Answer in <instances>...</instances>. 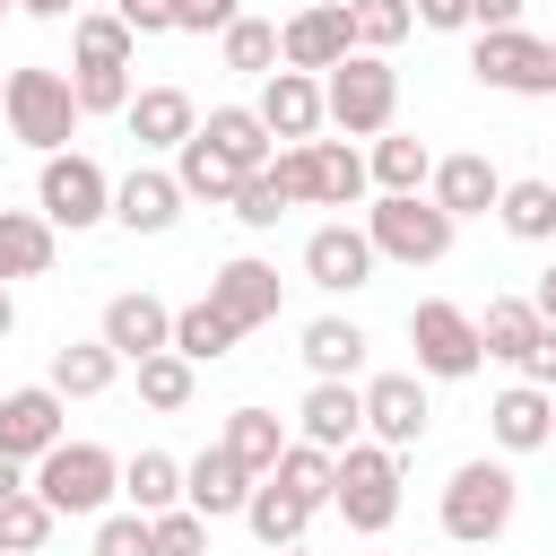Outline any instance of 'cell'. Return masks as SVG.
<instances>
[{
	"mask_svg": "<svg viewBox=\"0 0 556 556\" xmlns=\"http://www.w3.org/2000/svg\"><path fill=\"white\" fill-rule=\"evenodd\" d=\"M391 113H400V70H391V52H348V61L321 70V122H339L348 139L391 130Z\"/></svg>",
	"mask_w": 556,
	"mask_h": 556,
	"instance_id": "obj_1",
	"label": "cell"
},
{
	"mask_svg": "<svg viewBox=\"0 0 556 556\" xmlns=\"http://www.w3.org/2000/svg\"><path fill=\"white\" fill-rule=\"evenodd\" d=\"M452 235H460V217H443L426 191H382V200L365 208L374 261H400V269H434V261L452 252Z\"/></svg>",
	"mask_w": 556,
	"mask_h": 556,
	"instance_id": "obj_2",
	"label": "cell"
},
{
	"mask_svg": "<svg viewBox=\"0 0 556 556\" xmlns=\"http://www.w3.org/2000/svg\"><path fill=\"white\" fill-rule=\"evenodd\" d=\"M513 504H521V478L504 460H460L452 486H443V539L452 547H495L513 530Z\"/></svg>",
	"mask_w": 556,
	"mask_h": 556,
	"instance_id": "obj_3",
	"label": "cell"
},
{
	"mask_svg": "<svg viewBox=\"0 0 556 556\" xmlns=\"http://www.w3.org/2000/svg\"><path fill=\"white\" fill-rule=\"evenodd\" d=\"M26 486H35L61 521H78V513H104V504L122 495V460H113L104 443H70V434H61V443L35 460V478H26Z\"/></svg>",
	"mask_w": 556,
	"mask_h": 556,
	"instance_id": "obj_4",
	"label": "cell"
},
{
	"mask_svg": "<svg viewBox=\"0 0 556 556\" xmlns=\"http://www.w3.org/2000/svg\"><path fill=\"white\" fill-rule=\"evenodd\" d=\"M269 165H278V182L295 191V208H356L365 182H374L348 139H295V148H278Z\"/></svg>",
	"mask_w": 556,
	"mask_h": 556,
	"instance_id": "obj_5",
	"label": "cell"
},
{
	"mask_svg": "<svg viewBox=\"0 0 556 556\" xmlns=\"http://www.w3.org/2000/svg\"><path fill=\"white\" fill-rule=\"evenodd\" d=\"M330 504L348 513V530H365V539H382L391 521H400V452L391 443H348L339 452V478H330Z\"/></svg>",
	"mask_w": 556,
	"mask_h": 556,
	"instance_id": "obj_6",
	"label": "cell"
},
{
	"mask_svg": "<svg viewBox=\"0 0 556 556\" xmlns=\"http://www.w3.org/2000/svg\"><path fill=\"white\" fill-rule=\"evenodd\" d=\"M0 104H9V130H17L35 156L70 148V139H78V122H87L61 70H9V78H0Z\"/></svg>",
	"mask_w": 556,
	"mask_h": 556,
	"instance_id": "obj_7",
	"label": "cell"
},
{
	"mask_svg": "<svg viewBox=\"0 0 556 556\" xmlns=\"http://www.w3.org/2000/svg\"><path fill=\"white\" fill-rule=\"evenodd\" d=\"M35 208L52 217V226H104L113 217V174L96 165V156H78V148H52L43 156V174H35Z\"/></svg>",
	"mask_w": 556,
	"mask_h": 556,
	"instance_id": "obj_8",
	"label": "cell"
},
{
	"mask_svg": "<svg viewBox=\"0 0 556 556\" xmlns=\"http://www.w3.org/2000/svg\"><path fill=\"white\" fill-rule=\"evenodd\" d=\"M408 348H417V374H434V382H469V374L486 365L478 313H460V304H443V295L408 304Z\"/></svg>",
	"mask_w": 556,
	"mask_h": 556,
	"instance_id": "obj_9",
	"label": "cell"
},
{
	"mask_svg": "<svg viewBox=\"0 0 556 556\" xmlns=\"http://www.w3.org/2000/svg\"><path fill=\"white\" fill-rule=\"evenodd\" d=\"M469 70H478V87H495V96H547V87H556V43H539V35H521V26H478Z\"/></svg>",
	"mask_w": 556,
	"mask_h": 556,
	"instance_id": "obj_10",
	"label": "cell"
},
{
	"mask_svg": "<svg viewBox=\"0 0 556 556\" xmlns=\"http://www.w3.org/2000/svg\"><path fill=\"white\" fill-rule=\"evenodd\" d=\"M356 52V26H348V0H313V9H295L287 26H278V70H330V61H348Z\"/></svg>",
	"mask_w": 556,
	"mask_h": 556,
	"instance_id": "obj_11",
	"label": "cell"
},
{
	"mask_svg": "<svg viewBox=\"0 0 556 556\" xmlns=\"http://www.w3.org/2000/svg\"><path fill=\"white\" fill-rule=\"evenodd\" d=\"M426 426H434V408H426V382H417V374H374V382H365V434H374V443L417 452Z\"/></svg>",
	"mask_w": 556,
	"mask_h": 556,
	"instance_id": "obj_12",
	"label": "cell"
},
{
	"mask_svg": "<svg viewBox=\"0 0 556 556\" xmlns=\"http://www.w3.org/2000/svg\"><path fill=\"white\" fill-rule=\"evenodd\" d=\"M304 278H313L321 295H356V287L374 278V243H365V226H348V217L313 226V235H304Z\"/></svg>",
	"mask_w": 556,
	"mask_h": 556,
	"instance_id": "obj_13",
	"label": "cell"
},
{
	"mask_svg": "<svg viewBox=\"0 0 556 556\" xmlns=\"http://www.w3.org/2000/svg\"><path fill=\"white\" fill-rule=\"evenodd\" d=\"M61 391L52 382H26V391H0V460H43L61 443Z\"/></svg>",
	"mask_w": 556,
	"mask_h": 556,
	"instance_id": "obj_14",
	"label": "cell"
},
{
	"mask_svg": "<svg viewBox=\"0 0 556 556\" xmlns=\"http://www.w3.org/2000/svg\"><path fill=\"white\" fill-rule=\"evenodd\" d=\"M278 295H287V278H278L269 261H252V252H235V261L208 278V304H217L235 330H261V321H278Z\"/></svg>",
	"mask_w": 556,
	"mask_h": 556,
	"instance_id": "obj_15",
	"label": "cell"
},
{
	"mask_svg": "<svg viewBox=\"0 0 556 556\" xmlns=\"http://www.w3.org/2000/svg\"><path fill=\"white\" fill-rule=\"evenodd\" d=\"M122 365H139V356H156V348H174V304H156L148 287H130V295H113L104 304V330H96Z\"/></svg>",
	"mask_w": 556,
	"mask_h": 556,
	"instance_id": "obj_16",
	"label": "cell"
},
{
	"mask_svg": "<svg viewBox=\"0 0 556 556\" xmlns=\"http://www.w3.org/2000/svg\"><path fill=\"white\" fill-rule=\"evenodd\" d=\"M252 113H261V130H269V139H287V148H295V139H313V130H321V78H313V70H269Z\"/></svg>",
	"mask_w": 556,
	"mask_h": 556,
	"instance_id": "obj_17",
	"label": "cell"
},
{
	"mask_svg": "<svg viewBox=\"0 0 556 556\" xmlns=\"http://www.w3.org/2000/svg\"><path fill=\"white\" fill-rule=\"evenodd\" d=\"M495 191H504V174H495L478 148L434 156V174H426V200H434L443 217H486V208H495Z\"/></svg>",
	"mask_w": 556,
	"mask_h": 556,
	"instance_id": "obj_18",
	"label": "cell"
},
{
	"mask_svg": "<svg viewBox=\"0 0 556 556\" xmlns=\"http://www.w3.org/2000/svg\"><path fill=\"white\" fill-rule=\"evenodd\" d=\"M486 434H495L504 452H547V434H556V391H539V382H513V391H495V408H486Z\"/></svg>",
	"mask_w": 556,
	"mask_h": 556,
	"instance_id": "obj_19",
	"label": "cell"
},
{
	"mask_svg": "<svg viewBox=\"0 0 556 556\" xmlns=\"http://www.w3.org/2000/svg\"><path fill=\"white\" fill-rule=\"evenodd\" d=\"M243 495H252V469H243L226 443H208L200 460H182V504H191V513L226 521V513H243Z\"/></svg>",
	"mask_w": 556,
	"mask_h": 556,
	"instance_id": "obj_20",
	"label": "cell"
},
{
	"mask_svg": "<svg viewBox=\"0 0 556 556\" xmlns=\"http://www.w3.org/2000/svg\"><path fill=\"white\" fill-rule=\"evenodd\" d=\"M113 217H122L130 235H165V226L182 217V182L156 174V165H130V174L113 182Z\"/></svg>",
	"mask_w": 556,
	"mask_h": 556,
	"instance_id": "obj_21",
	"label": "cell"
},
{
	"mask_svg": "<svg viewBox=\"0 0 556 556\" xmlns=\"http://www.w3.org/2000/svg\"><path fill=\"white\" fill-rule=\"evenodd\" d=\"M122 122H130L139 148H182V139L200 130V104H191L182 87H139V96L122 104Z\"/></svg>",
	"mask_w": 556,
	"mask_h": 556,
	"instance_id": "obj_22",
	"label": "cell"
},
{
	"mask_svg": "<svg viewBox=\"0 0 556 556\" xmlns=\"http://www.w3.org/2000/svg\"><path fill=\"white\" fill-rule=\"evenodd\" d=\"M295 417H304V443H321V452H348V443L365 434V391H356V382H313Z\"/></svg>",
	"mask_w": 556,
	"mask_h": 556,
	"instance_id": "obj_23",
	"label": "cell"
},
{
	"mask_svg": "<svg viewBox=\"0 0 556 556\" xmlns=\"http://www.w3.org/2000/svg\"><path fill=\"white\" fill-rule=\"evenodd\" d=\"M243 521H252V539H261V547H304V530H313V504H304V495H287L278 478H252V495H243Z\"/></svg>",
	"mask_w": 556,
	"mask_h": 556,
	"instance_id": "obj_24",
	"label": "cell"
},
{
	"mask_svg": "<svg viewBox=\"0 0 556 556\" xmlns=\"http://www.w3.org/2000/svg\"><path fill=\"white\" fill-rule=\"evenodd\" d=\"M52 217L43 208H0V287L9 278H43L52 269Z\"/></svg>",
	"mask_w": 556,
	"mask_h": 556,
	"instance_id": "obj_25",
	"label": "cell"
},
{
	"mask_svg": "<svg viewBox=\"0 0 556 556\" xmlns=\"http://www.w3.org/2000/svg\"><path fill=\"white\" fill-rule=\"evenodd\" d=\"M200 139H208V148H217V156H226V165H235V174H252V165H269V156H278V148H269V130H261V113H252V104H217V113H208V122H200Z\"/></svg>",
	"mask_w": 556,
	"mask_h": 556,
	"instance_id": "obj_26",
	"label": "cell"
},
{
	"mask_svg": "<svg viewBox=\"0 0 556 556\" xmlns=\"http://www.w3.org/2000/svg\"><path fill=\"white\" fill-rule=\"evenodd\" d=\"M304 365H313V382H356V365H365V330L339 321V313L304 321Z\"/></svg>",
	"mask_w": 556,
	"mask_h": 556,
	"instance_id": "obj_27",
	"label": "cell"
},
{
	"mask_svg": "<svg viewBox=\"0 0 556 556\" xmlns=\"http://www.w3.org/2000/svg\"><path fill=\"white\" fill-rule=\"evenodd\" d=\"M495 217H504V235L547 243V235H556V174H521V182H504V191H495Z\"/></svg>",
	"mask_w": 556,
	"mask_h": 556,
	"instance_id": "obj_28",
	"label": "cell"
},
{
	"mask_svg": "<svg viewBox=\"0 0 556 556\" xmlns=\"http://www.w3.org/2000/svg\"><path fill=\"white\" fill-rule=\"evenodd\" d=\"M365 174H374L382 191H426V174H434V148H426L417 130H374V156H365Z\"/></svg>",
	"mask_w": 556,
	"mask_h": 556,
	"instance_id": "obj_29",
	"label": "cell"
},
{
	"mask_svg": "<svg viewBox=\"0 0 556 556\" xmlns=\"http://www.w3.org/2000/svg\"><path fill=\"white\" fill-rule=\"evenodd\" d=\"M530 339H539V304H530V295H486V313H478V348H486L495 365H521Z\"/></svg>",
	"mask_w": 556,
	"mask_h": 556,
	"instance_id": "obj_30",
	"label": "cell"
},
{
	"mask_svg": "<svg viewBox=\"0 0 556 556\" xmlns=\"http://www.w3.org/2000/svg\"><path fill=\"white\" fill-rule=\"evenodd\" d=\"M113 374H122V356H113L104 339L52 348V391H61V400H96V391H113Z\"/></svg>",
	"mask_w": 556,
	"mask_h": 556,
	"instance_id": "obj_31",
	"label": "cell"
},
{
	"mask_svg": "<svg viewBox=\"0 0 556 556\" xmlns=\"http://www.w3.org/2000/svg\"><path fill=\"white\" fill-rule=\"evenodd\" d=\"M174 182H182V200H208V208H226L243 174H235V165H226V156H217V148H208L200 130H191V139L174 148Z\"/></svg>",
	"mask_w": 556,
	"mask_h": 556,
	"instance_id": "obj_32",
	"label": "cell"
},
{
	"mask_svg": "<svg viewBox=\"0 0 556 556\" xmlns=\"http://www.w3.org/2000/svg\"><path fill=\"white\" fill-rule=\"evenodd\" d=\"M217 443H226V452H235V460H243L252 478H269V469H278V452H287V426H278L269 408H235Z\"/></svg>",
	"mask_w": 556,
	"mask_h": 556,
	"instance_id": "obj_33",
	"label": "cell"
},
{
	"mask_svg": "<svg viewBox=\"0 0 556 556\" xmlns=\"http://www.w3.org/2000/svg\"><path fill=\"white\" fill-rule=\"evenodd\" d=\"M287 495H304L313 513L330 504V478H339V452H321V443H304V434H287V452H278V469H269Z\"/></svg>",
	"mask_w": 556,
	"mask_h": 556,
	"instance_id": "obj_34",
	"label": "cell"
},
{
	"mask_svg": "<svg viewBox=\"0 0 556 556\" xmlns=\"http://www.w3.org/2000/svg\"><path fill=\"white\" fill-rule=\"evenodd\" d=\"M122 495H130V513L182 504V460H174V452H130V460H122Z\"/></svg>",
	"mask_w": 556,
	"mask_h": 556,
	"instance_id": "obj_35",
	"label": "cell"
},
{
	"mask_svg": "<svg viewBox=\"0 0 556 556\" xmlns=\"http://www.w3.org/2000/svg\"><path fill=\"white\" fill-rule=\"evenodd\" d=\"M61 530V513L35 495V486H17V495H0V556H43V539Z\"/></svg>",
	"mask_w": 556,
	"mask_h": 556,
	"instance_id": "obj_36",
	"label": "cell"
},
{
	"mask_svg": "<svg viewBox=\"0 0 556 556\" xmlns=\"http://www.w3.org/2000/svg\"><path fill=\"white\" fill-rule=\"evenodd\" d=\"M235 339H243V330H235V321H226V313H217L208 295L174 313V356H191V365H217V356H226Z\"/></svg>",
	"mask_w": 556,
	"mask_h": 556,
	"instance_id": "obj_37",
	"label": "cell"
},
{
	"mask_svg": "<svg viewBox=\"0 0 556 556\" xmlns=\"http://www.w3.org/2000/svg\"><path fill=\"white\" fill-rule=\"evenodd\" d=\"M191 391H200V365H191V356H174V348H156V356H139V400H148L156 417H174V408H191Z\"/></svg>",
	"mask_w": 556,
	"mask_h": 556,
	"instance_id": "obj_38",
	"label": "cell"
},
{
	"mask_svg": "<svg viewBox=\"0 0 556 556\" xmlns=\"http://www.w3.org/2000/svg\"><path fill=\"white\" fill-rule=\"evenodd\" d=\"M226 208H235V217H243L252 235H269V226H278V217L295 208V191L278 182V165H252V174L235 182V200H226Z\"/></svg>",
	"mask_w": 556,
	"mask_h": 556,
	"instance_id": "obj_39",
	"label": "cell"
},
{
	"mask_svg": "<svg viewBox=\"0 0 556 556\" xmlns=\"http://www.w3.org/2000/svg\"><path fill=\"white\" fill-rule=\"evenodd\" d=\"M348 26H356V52H391L417 35V9L408 0H348Z\"/></svg>",
	"mask_w": 556,
	"mask_h": 556,
	"instance_id": "obj_40",
	"label": "cell"
},
{
	"mask_svg": "<svg viewBox=\"0 0 556 556\" xmlns=\"http://www.w3.org/2000/svg\"><path fill=\"white\" fill-rule=\"evenodd\" d=\"M70 43H78V61H104V70H130V52H139V35H130L113 9H87Z\"/></svg>",
	"mask_w": 556,
	"mask_h": 556,
	"instance_id": "obj_41",
	"label": "cell"
},
{
	"mask_svg": "<svg viewBox=\"0 0 556 556\" xmlns=\"http://www.w3.org/2000/svg\"><path fill=\"white\" fill-rule=\"evenodd\" d=\"M217 52H226V70L269 78V70H278V26H269V17H235V26L217 35Z\"/></svg>",
	"mask_w": 556,
	"mask_h": 556,
	"instance_id": "obj_42",
	"label": "cell"
},
{
	"mask_svg": "<svg viewBox=\"0 0 556 556\" xmlns=\"http://www.w3.org/2000/svg\"><path fill=\"white\" fill-rule=\"evenodd\" d=\"M148 539H156V556H208V513L165 504V513H148Z\"/></svg>",
	"mask_w": 556,
	"mask_h": 556,
	"instance_id": "obj_43",
	"label": "cell"
},
{
	"mask_svg": "<svg viewBox=\"0 0 556 556\" xmlns=\"http://www.w3.org/2000/svg\"><path fill=\"white\" fill-rule=\"evenodd\" d=\"M70 96H78V113H122V104H130V70L78 61V70H70Z\"/></svg>",
	"mask_w": 556,
	"mask_h": 556,
	"instance_id": "obj_44",
	"label": "cell"
},
{
	"mask_svg": "<svg viewBox=\"0 0 556 556\" xmlns=\"http://www.w3.org/2000/svg\"><path fill=\"white\" fill-rule=\"evenodd\" d=\"M96 556H156L148 513H104V521H96Z\"/></svg>",
	"mask_w": 556,
	"mask_h": 556,
	"instance_id": "obj_45",
	"label": "cell"
},
{
	"mask_svg": "<svg viewBox=\"0 0 556 556\" xmlns=\"http://www.w3.org/2000/svg\"><path fill=\"white\" fill-rule=\"evenodd\" d=\"M243 17V0H174V35H226Z\"/></svg>",
	"mask_w": 556,
	"mask_h": 556,
	"instance_id": "obj_46",
	"label": "cell"
},
{
	"mask_svg": "<svg viewBox=\"0 0 556 556\" xmlns=\"http://www.w3.org/2000/svg\"><path fill=\"white\" fill-rule=\"evenodd\" d=\"M521 382H539V391H556V321H539V339L521 348V365H513Z\"/></svg>",
	"mask_w": 556,
	"mask_h": 556,
	"instance_id": "obj_47",
	"label": "cell"
},
{
	"mask_svg": "<svg viewBox=\"0 0 556 556\" xmlns=\"http://www.w3.org/2000/svg\"><path fill=\"white\" fill-rule=\"evenodd\" d=\"M113 17L130 35H174V0H113Z\"/></svg>",
	"mask_w": 556,
	"mask_h": 556,
	"instance_id": "obj_48",
	"label": "cell"
},
{
	"mask_svg": "<svg viewBox=\"0 0 556 556\" xmlns=\"http://www.w3.org/2000/svg\"><path fill=\"white\" fill-rule=\"evenodd\" d=\"M408 9H417V26H434V35L469 26V0H408Z\"/></svg>",
	"mask_w": 556,
	"mask_h": 556,
	"instance_id": "obj_49",
	"label": "cell"
},
{
	"mask_svg": "<svg viewBox=\"0 0 556 556\" xmlns=\"http://www.w3.org/2000/svg\"><path fill=\"white\" fill-rule=\"evenodd\" d=\"M469 26H521V0H469Z\"/></svg>",
	"mask_w": 556,
	"mask_h": 556,
	"instance_id": "obj_50",
	"label": "cell"
},
{
	"mask_svg": "<svg viewBox=\"0 0 556 556\" xmlns=\"http://www.w3.org/2000/svg\"><path fill=\"white\" fill-rule=\"evenodd\" d=\"M530 304H539V321H556V261L539 269V287H530Z\"/></svg>",
	"mask_w": 556,
	"mask_h": 556,
	"instance_id": "obj_51",
	"label": "cell"
},
{
	"mask_svg": "<svg viewBox=\"0 0 556 556\" xmlns=\"http://www.w3.org/2000/svg\"><path fill=\"white\" fill-rule=\"evenodd\" d=\"M9 9H26V17H78V0H9Z\"/></svg>",
	"mask_w": 556,
	"mask_h": 556,
	"instance_id": "obj_52",
	"label": "cell"
},
{
	"mask_svg": "<svg viewBox=\"0 0 556 556\" xmlns=\"http://www.w3.org/2000/svg\"><path fill=\"white\" fill-rule=\"evenodd\" d=\"M26 486V460H0V495H17Z\"/></svg>",
	"mask_w": 556,
	"mask_h": 556,
	"instance_id": "obj_53",
	"label": "cell"
},
{
	"mask_svg": "<svg viewBox=\"0 0 556 556\" xmlns=\"http://www.w3.org/2000/svg\"><path fill=\"white\" fill-rule=\"evenodd\" d=\"M9 330H17V304H9V287H0V339H9Z\"/></svg>",
	"mask_w": 556,
	"mask_h": 556,
	"instance_id": "obj_54",
	"label": "cell"
},
{
	"mask_svg": "<svg viewBox=\"0 0 556 556\" xmlns=\"http://www.w3.org/2000/svg\"><path fill=\"white\" fill-rule=\"evenodd\" d=\"M269 556H304V547H269Z\"/></svg>",
	"mask_w": 556,
	"mask_h": 556,
	"instance_id": "obj_55",
	"label": "cell"
},
{
	"mask_svg": "<svg viewBox=\"0 0 556 556\" xmlns=\"http://www.w3.org/2000/svg\"><path fill=\"white\" fill-rule=\"evenodd\" d=\"M0 9H9V0H0Z\"/></svg>",
	"mask_w": 556,
	"mask_h": 556,
	"instance_id": "obj_56",
	"label": "cell"
},
{
	"mask_svg": "<svg viewBox=\"0 0 556 556\" xmlns=\"http://www.w3.org/2000/svg\"><path fill=\"white\" fill-rule=\"evenodd\" d=\"M547 443H556V434H547Z\"/></svg>",
	"mask_w": 556,
	"mask_h": 556,
	"instance_id": "obj_57",
	"label": "cell"
}]
</instances>
